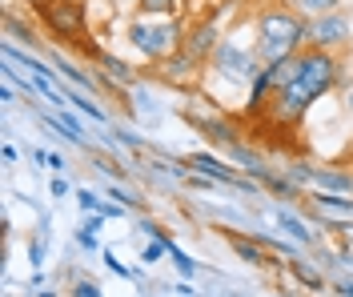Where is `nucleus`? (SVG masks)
I'll return each mask as SVG.
<instances>
[{
    "mask_svg": "<svg viewBox=\"0 0 353 297\" xmlns=\"http://www.w3.org/2000/svg\"><path fill=\"white\" fill-rule=\"evenodd\" d=\"M257 61L261 65H273L281 57H293L309 48V21L301 12H293L289 4H273L257 17Z\"/></svg>",
    "mask_w": 353,
    "mask_h": 297,
    "instance_id": "f257e3e1",
    "label": "nucleus"
},
{
    "mask_svg": "<svg viewBox=\"0 0 353 297\" xmlns=\"http://www.w3.org/2000/svg\"><path fill=\"white\" fill-rule=\"evenodd\" d=\"M125 41L132 45L137 57H145L149 65H161L165 57H173L185 45V24L176 21H157V17H132L125 24Z\"/></svg>",
    "mask_w": 353,
    "mask_h": 297,
    "instance_id": "f03ea898",
    "label": "nucleus"
},
{
    "mask_svg": "<svg viewBox=\"0 0 353 297\" xmlns=\"http://www.w3.org/2000/svg\"><path fill=\"white\" fill-rule=\"evenodd\" d=\"M37 21L44 24V32L61 45H77L88 32V8L85 0H28Z\"/></svg>",
    "mask_w": 353,
    "mask_h": 297,
    "instance_id": "7ed1b4c3",
    "label": "nucleus"
},
{
    "mask_svg": "<svg viewBox=\"0 0 353 297\" xmlns=\"http://www.w3.org/2000/svg\"><path fill=\"white\" fill-rule=\"evenodd\" d=\"M209 76H225V85H237V89L249 92L253 76L261 72V61H257V45H245V41H233L225 37L213 52V61L205 65Z\"/></svg>",
    "mask_w": 353,
    "mask_h": 297,
    "instance_id": "20e7f679",
    "label": "nucleus"
},
{
    "mask_svg": "<svg viewBox=\"0 0 353 297\" xmlns=\"http://www.w3.org/2000/svg\"><path fill=\"white\" fill-rule=\"evenodd\" d=\"M297 85L321 101L325 92H333L337 85H345V72H341V57L337 52H321V48H301V72H297Z\"/></svg>",
    "mask_w": 353,
    "mask_h": 297,
    "instance_id": "39448f33",
    "label": "nucleus"
},
{
    "mask_svg": "<svg viewBox=\"0 0 353 297\" xmlns=\"http://www.w3.org/2000/svg\"><path fill=\"white\" fill-rule=\"evenodd\" d=\"M309 45L321 52H341L353 45V12H330L321 21H309Z\"/></svg>",
    "mask_w": 353,
    "mask_h": 297,
    "instance_id": "423d86ee",
    "label": "nucleus"
},
{
    "mask_svg": "<svg viewBox=\"0 0 353 297\" xmlns=\"http://www.w3.org/2000/svg\"><path fill=\"white\" fill-rule=\"evenodd\" d=\"M157 76H161L165 85H173V89H197L201 76H205V65L193 61L185 48H176L173 57H165V61L157 65Z\"/></svg>",
    "mask_w": 353,
    "mask_h": 297,
    "instance_id": "0eeeda50",
    "label": "nucleus"
},
{
    "mask_svg": "<svg viewBox=\"0 0 353 297\" xmlns=\"http://www.w3.org/2000/svg\"><path fill=\"white\" fill-rule=\"evenodd\" d=\"M185 169H197L201 177H209V181H217V185H233V189H241V193H253V181L237 177V169L225 157H217V153H189V157H185Z\"/></svg>",
    "mask_w": 353,
    "mask_h": 297,
    "instance_id": "6e6552de",
    "label": "nucleus"
},
{
    "mask_svg": "<svg viewBox=\"0 0 353 297\" xmlns=\"http://www.w3.org/2000/svg\"><path fill=\"white\" fill-rule=\"evenodd\" d=\"M221 41H225V37H221V21H217V17H209V21H197V24H189V28H185V45H181V48H185L193 61L209 65Z\"/></svg>",
    "mask_w": 353,
    "mask_h": 297,
    "instance_id": "1a4fd4ad",
    "label": "nucleus"
},
{
    "mask_svg": "<svg viewBox=\"0 0 353 297\" xmlns=\"http://www.w3.org/2000/svg\"><path fill=\"white\" fill-rule=\"evenodd\" d=\"M185 121H189V125H193V129H197L209 145H217V149H229V145H237V141H241L237 125H233V121H225L221 113L197 116V113H189V109H185Z\"/></svg>",
    "mask_w": 353,
    "mask_h": 297,
    "instance_id": "9d476101",
    "label": "nucleus"
},
{
    "mask_svg": "<svg viewBox=\"0 0 353 297\" xmlns=\"http://www.w3.org/2000/svg\"><path fill=\"white\" fill-rule=\"evenodd\" d=\"M85 52L101 65V76L109 81L112 89H132V85H137V69H132L129 61H121L117 52H105V48H97V45H88Z\"/></svg>",
    "mask_w": 353,
    "mask_h": 297,
    "instance_id": "9b49d317",
    "label": "nucleus"
},
{
    "mask_svg": "<svg viewBox=\"0 0 353 297\" xmlns=\"http://www.w3.org/2000/svg\"><path fill=\"white\" fill-rule=\"evenodd\" d=\"M313 189L317 193H337V197H353V173L337 169V165H317L313 169Z\"/></svg>",
    "mask_w": 353,
    "mask_h": 297,
    "instance_id": "f8f14e48",
    "label": "nucleus"
},
{
    "mask_svg": "<svg viewBox=\"0 0 353 297\" xmlns=\"http://www.w3.org/2000/svg\"><path fill=\"white\" fill-rule=\"evenodd\" d=\"M309 209L317 217H333V221H353V197H337V193H317L309 197Z\"/></svg>",
    "mask_w": 353,
    "mask_h": 297,
    "instance_id": "ddd939ff",
    "label": "nucleus"
},
{
    "mask_svg": "<svg viewBox=\"0 0 353 297\" xmlns=\"http://www.w3.org/2000/svg\"><path fill=\"white\" fill-rule=\"evenodd\" d=\"M273 221H277V229L285 233L289 241H297V245H313V241H317V233L305 225V217H297L293 209H281V205H277V209H273Z\"/></svg>",
    "mask_w": 353,
    "mask_h": 297,
    "instance_id": "4468645a",
    "label": "nucleus"
},
{
    "mask_svg": "<svg viewBox=\"0 0 353 297\" xmlns=\"http://www.w3.org/2000/svg\"><path fill=\"white\" fill-rule=\"evenodd\" d=\"M229 245H233V253L241 257L245 265H269L265 245L257 241V237H245V233H233V229H229Z\"/></svg>",
    "mask_w": 353,
    "mask_h": 297,
    "instance_id": "2eb2a0df",
    "label": "nucleus"
},
{
    "mask_svg": "<svg viewBox=\"0 0 353 297\" xmlns=\"http://www.w3.org/2000/svg\"><path fill=\"white\" fill-rule=\"evenodd\" d=\"M225 153H229V157L237 161V165H241L245 173H253V177H257V181H261L265 173H269V165H265V161H261V153H257V149H249V145H245V141H237V145H229V149H225Z\"/></svg>",
    "mask_w": 353,
    "mask_h": 297,
    "instance_id": "dca6fc26",
    "label": "nucleus"
},
{
    "mask_svg": "<svg viewBox=\"0 0 353 297\" xmlns=\"http://www.w3.org/2000/svg\"><path fill=\"white\" fill-rule=\"evenodd\" d=\"M289 8L301 12L305 21H321V17H330V12H341L345 0H289Z\"/></svg>",
    "mask_w": 353,
    "mask_h": 297,
    "instance_id": "f3484780",
    "label": "nucleus"
},
{
    "mask_svg": "<svg viewBox=\"0 0 353 297\" xmlns=\"http://www.w3.org/2000/svg\"><path fill=\"white\" fill-rule=\"evenodd\" d=\"M61 92H65L68 105H77V109H81V116L97 121V125H105V121H109V113H105V109H101V105H97V101H92L88 92H81V89H65V85H61Z\"/></svg>",
    "mask_w": 353,
    "mask_h": 297,
    "instance_id": "a211bd4d",
    "label": "nucleus"
},
{
    "mask_svg": "<svg viewBox=\"0 0 353 297\" xmlns=\"http://www.w3.org/2000/svg\"><path fill=\"white\" fill-rule=\"evenodd\" d=\"M4 32H8V41H12V37H17V41H28V48L41 45V37H37V24H32V21H21L12 8L4 12Z\"/></svg>",
    "mask_w": 353,
    "mask_h": 297,
    "instance_id": "6ab92c4d",
    "label": "nucleus"
},
{
    "mask_svg": "<svg viewBox=\"0 0 353 297\" xmlns=\"http://www.w3.org/2000/svg\"><path fill=\"white\" fill-rule=\"evenodd\" d=\"M181 12V0H141V8L132 17H157V21H173Z\"/></svg>",
    "mask_w": 353,
    "mask_h": 297,
    "instance_id": "aec40b11",
    "label": "nucleus"
},
{
    "mask_svg": "<svg viewBox=\"0 0 353 297\" xmlns=\"http://www.w3.org/2000/svg\"><path fill=\"white\" fill-rule=\"evenodd\" d=\"M169 257H173V261H176V269H181V277H189V281L197 277V261H193L189 253L181 249V245H176L173 237H169Z\"/></svg>",
    "mask_w": 353,
    "mask_h": 297,
    "instance_id": "412c9836",
    "label": "nucleus"
},
{
    "mask_svg": "<svg viewBox=\"0 0 353 297\" xmlns=\"http://www.w3.org/2000/svg\"><path fill=\"white\" fill-rule=\"evenodd\" d=\"M161 257H169V233H161V237H153V241H149V245L141 249V261H145V265H157Z\"/></svg>",
    "mask_w": 353,
    "mask_h": 297,
    "instance_id": "4be33fe9",
    "label": "nucleus"
},
{
    "mask_svg": "<svg viewBox=\"0 0 353 297\" xmlns=\"http://www.w3.org/2000/svg\"><path fill=\"white\" fill-rule=\"evenodd\" d=\"M289 269H293V277H297V281H301V285H309V289H313V294H317V289H325V277H321V274H313V269H309L305 261H293V265H289Z\"/></svg>",
    "mask_w": 353,
    "mask_h": 297,
    "instance_id": "5701e85b",
    "label": "nucleus"
},
{
    "mask_svg": "<svg viewBox=\"0 0 353 297\" xmlns=\"http://www.w3.org/2000/svg\"><path fill=\"white\" fill-rule=\"evenodd\" d=\"M72 197H77V205H81V213H101V209H105V201H101V197H97L92 189H77Z\"/></svg>",
    "mask_w": 353,
    "mask_h": 297,
    "instance_id": "b1692460",
    "label": "nucleus"
},
{
    "mask_svg": "<svg viewBox=\"0 0 353 297\" xmlns=\"http://www.w3.org/2000/svg\"><path fill=\"white\" fill-rule=\"evenodd\" d=\"M105 265H109L117 277H125V281H141V274H137V269H129V265H121V257H117L112 249H105Z\"/></svg>",
    "mask_w": 353,
    "mask_h": 297,
    "instance_id": "393cba45",
    "label": "nucleus"
},
{
    "mask_svg": "<svg viewBox=\"0 0 353 297\" xmlns=\"http://www.w3.org/2000/svg\"><path fill=\"white\" fill-rule=\"evenodd\" d=\"M109 197H112V201H121V205H125V209L141 205V197H137L132 189H125V185H109Z\"/></svg>",
    "mask_w": 353,
    "mask_h": 297,
    "instance_id": "a878e982",
    "label": "nucleus"
},
{
    "mask_svg": "<svg viewBox=\"0 0 353 297\" xmlns=\"http://www.w3.org/2000/svg\"><path fill=\"white\" fill-rule=\"evenodd\" d=\"M68 297H105V294H101L97 281H77V285L68 289Z\"/></svg>",
    "mask_w": 353,
    "mask_h": 297,
    "instance_id": "bb28decb",
    "label": "nucleus"
},
{
    "mask_svg": "<svg viewBox=\"0 0 353 297\" xmlns=\"http://www.w3.org/2000/svg\"><path fill=\"white\" fill-rule=\"evenodd\" d=\"M77 245H81V249H101V237H97V233H85V229H77Z\"/></svg>",
    "mask_w": 353,
    "mask_h": 297,
    "instance_id": "cd10ccee",
    "label": "nucleus"
},
{
    "mask_svg": "<svg viewBox=\"0 0 353 297\" xmlns=\"http://www.w3.org/2000/svg\"><path fill=\"white\" fill-rule=\"evenodd\" d=\"M48 189H52V197H57V201H61V197H68V193H77L65 177H52V181H48Z\"/></svg>",
    "mask_w": 353,
    "mask_h": 297,
    "instance_id": "c85d7f7f",
    "label": "nucleus"
},
{
    "mask_svg": "<svg viewBox=\"0 0 353 297\" xmlns=\"http://www.w3.org/2000/svg\"><path fill=\"white\" fill-rule=\"evenodd\" d=\"M105 221H109V217H101V213H85V233H101V229H105Z\"/></svg>",
    "mask_w": 353,
    "mask_h": 297,
    "instance_id": "c756f323",
    "label": "nucleus"
},
{
    "mask_svg": "<svg viewBox=\"0 0 353 297\" xmlns=\"http://www.w3.org/2000/svg\"><path fill=\"white\" fill-rule=\"evenodd\" d=\"M44 261V237H37V241H32V265H41Z\"/></svg>",
    "mask_w": 353,
    "mask_h": 297,
    "instance_id": "7c9ffc66",
    "label": "nucleus"
},
{
    "mask_svg": "<svg viewBox=\"0 0 353 297\" xmlns=\"http://www.w3.org/2000/svg\"><path fill=\"white\" fill-rule=\"evenodd\" d=\"M173 289H176V294H181V297H197V289H193V285H189V281H176Z\"/></svg>",
    "mask_w": 353,
    "mask_h": 297,
    "instance_id": "2f4dec72",
    "label": "nucleus"
},
{
    "mask_svg": "<svg viewBox=\"0 0 353 297\" xmlns=\"http://www.w3.org/2000/svg\"><path fill=\"white\" fill-rule=\"evenodd\" d=\"M0 101H4V105H12V101H17V92H12V85H8V81H4V89H0Z\"/></svg>",
    "mask_w": 353,
    "mask_h": 297,
    "instance_id": "473e14b6",
    "label": "nucleus"
},
{
    "mask_svg": "<svg viewBox=\"0 0 353 297\" xmlns=\"http://www.w3.org/2000/svg\"><path fill=\"white\" fill-rule=\"evenodd\" d=\"M0 157H4L8 165H12V161H17V145H4V149H0Z\"/></svg>",
    "mask_w": 353,
    "mask_h": 297,
    "instance_id": "72a5a7b5",
    "label": "nucleus"
},
{
    "mask_svg": "<svg viewBox=\"0 0 353 297\" xmlns=\"http://www.w3.org/2000/svg\"><path fill=\"white\" fill-rule=\"evenodd\" d=\"M337 294H341V297H353V281H337Z\"/></svg>",
    "mask_w": 353,
    "mask_h": 297,
    "instance_id": "f704fd0d",
    "label": "nucleus"
},
{
    "mask_svg": "<svg viewBox=\"0 0 353 297\" xmlns=\"http://www.w3.org/2000/svg\"><path fill=\"white\" fill-rule=\"evenodd\" d=\"M112 4H117V8H132V12L141 8V0H112Z\"/></svg>",
    "mask_w": 353,
    "mask_h": 297,
    "instance_id": "c9c22d12",
    "label": "nucleus"
},
{
    "mask_svg": "<svg viewBox=\"0 0 353 297\" xmlns=\"http://www.w3.org/2000/svg\"><path fill=\"white\" fill-rule=\"evenodd\" d=\"M345 109L353 113V89H345Z\"/></svg>",
    "mask_w": 353,
    "mask_h": 297,
    "instance_id": "e433bc0d",
    "label": "nucleus"
},
{
    "mask_svg": "<svg viewBox=\"0 0 353 297\" xmlns=\"http://www.w3.org/2000/svg\"><path fill=\"white\" fill-rule=\"evenodd\" d=\"M37 297H57V294H52V289H41V294H37Z\"/></svg>",
    "mask_w": 353,
    "mask_h": 297,
    "instance_id": "4c0bfd02",
    "label": "nucleus"
},
{
    "mask_svg": "<svg viewBox=\"0 0 353 297\" xmlns=\"http://www.w3.org/2000/svg\"><path fill=\"white\" fill-rule=\"evenodd\" d=\"M8 297H12V294H8Z\"/></svg>",
    "mask_w": 353,
    "mask_h": 297,
    "instance_id": "58836bf2",
    "label": "nucleus"
}]
</instances>
